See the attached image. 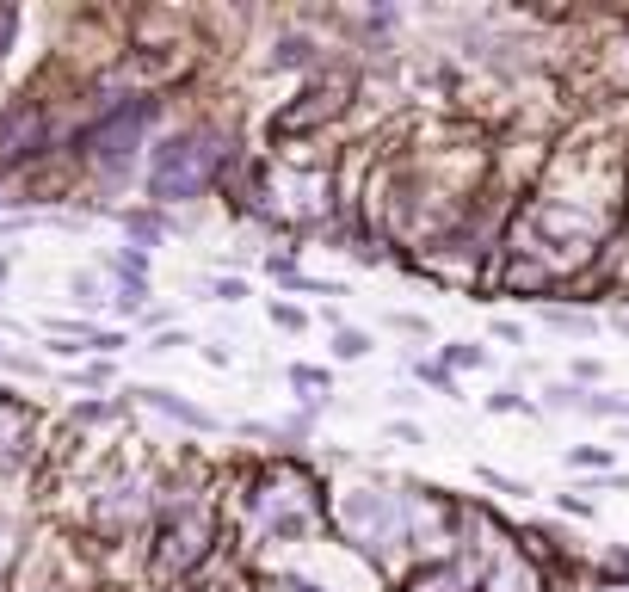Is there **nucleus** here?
I'll return each instance as SVG.
<instances>
[{
  "instance_id": "2",
  "label": "nucleus",
  "mask_w": 629,
  "mask_h": 592,
  "mask_svg": "<svg viewBox=\"0 0 629 592\" xmlns=\"http://www.w3.org/2000/svg\"><path fill=\"white\" fill-rule=\"evenodd\" d=\"M333 352H340V358H364L370 340H364V333H340V340H333Z\"/></svg>"
},
{
  "instance_id": "1",
  "label": "nucleus",
  "mask_w": 629,
  "mask_h": 592,
  "mask_svg": "<svg viewBox=\"0 0 629 592\" xmlns=\"http://www.w3.org/2000/svg\"><path fill=\"white\" fill-rule=\"evenodd\" d=\"M136 395H142L148 407H161V414H173V420H185V426H198V432L210 426V414H204V407H192V401H179L173 389H136Z\"/></svg>"
}]
</instances>
